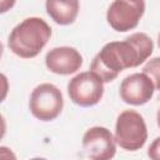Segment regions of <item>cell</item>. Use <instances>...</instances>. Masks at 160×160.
<instances>
[{
    "label": "cell",
    "mask_w": 160,
    "mask_h": 160,
    "mask_svg": "<svg viewBox=\"0 0 160 160\" xmlns=\"http://www.w3.org/2000/svg\"><path fill=\"white\" fill-rule=\"evenodd\" d=\"M70 100L79 106H94L104 95V80L92 70L74 76L68 84Z\"/></svg>",
    "instance_id": "5"
},
{
    "label": "cell",
    "mask_w": 160,
    "mask_h": 160,
    "mask_svg": "<svg viewBox=\"0 0 160 160\" xmlns=\"http://www.w3.org/2000/svg\"><path fill=\"white\" fill-rule=\"evenodd\" d=\"M15 5V0H1V12H6L8 10H10L12 6Z\"/></svg>",
    "instance_id": "13"
},
{
    "label": "cell",
    "mask_w": 160,
    "mask_h": 160,
    "mask_svg": "<svg viewBox=\"0 0 160 160\" xmlns=\"http://www.w3.org/2000/svg\"><path fill=\"white\" fill-rule=\"evenodd\" d=\"M46 68L59 75H70L76 72L82 65L80 52L70 46H60L51 49L45 56Z\"/></svg>",
    "instance_id": "9"
},
{
    "label": "cell",
    "mask_w": 160,
    "mask_h": 160,
    "mask_svg": "<svg viewBox=\"0 0 160 160\" xmlns=\"http://www.w3.org/2000/svg\"><path fill=\"white\" fill-rule=\"evenodd\" d=\"M144 11V0H114L108 9L106 20L114 30L125 32L138 26Z\"/></svg>",
    "instance_id": "6"
},
{
    "label": "cell",
    "mask_w": 160,
    "mask_h": 160,
    "mask_svg": "<svg viewBox=\"0 0 160 160\" xmlns=\"http://www.w3.org/2000/svg\"><path fill=\"white\" fill-rule=\"evenodd\" d=\"M62 94L54 84H40L32 90L30 95V112L41 121H51L56 119L62 111Z\"/></svg>",
    "instance_id": "4"
},
{
    "label": "cell",
    "mask_w": 160,
    "mask_h": 160,
    "mask_svg": "<svg viewBox=\"0 0 160 160\" xmlns=\"http://www.w3.org/2000/svg\"><path fill=\"white\" fill-rule=\"evenodd\" d=\"M48 15L59 25H70L79 14V0H46Z\"/></svg>",
    "instance_id": "10"
},
{
    "label": "cell",
    "mask_w": 160,
    "mask_h": 160,
    "mask_svg": "<svg viewBox=\"0 0 160 160\" xmlns=\"http://www.w3.org/2000/svg\"><path fill=\"white\" fill-rule=\"evenodd\" d=\"M152 40L144 32H135L124 41H112L104 45L92 59L90 70L96 72L104 82H110L122 70L142 64L152 54Z\"/></svg>",
    "instance_id": "1"
},
{
    "label": "cell",
    "mask_w": 160,
    "mask_h": 160,
    "mask_svg": "<svg viewBox=\"0 0 160 160\" xmlns=\"http://www.w3.org/2000/svg\"><path fill=\"white\" fill-rule=\"evenodd\" d=\"M156 120H158V125H159V128H160V108H159L158 114H156Z\"/></svg>",
    "instance_id": "14"
},
{
    "label": "cell",
    "mask_w": 160,
    "mask_h": 160,
    "mask_svg": "<svg viewBox=\"0 0 160 160\" xmlns=\"http://www.w3.org/2000/svg\"><path fill=\"white\" fill-rule=\"evenodd\" d=\"M51 36V28L40 18H28L18 24L9 35L10 50L24 59L40 54Z\"/></svg>",
    "instance_id": "2"
},
{
    "label": "cell",
    "mask_w": 160,
    "mask_h": 160,
    "mask_svg": "<svg viewBox=\"0 0 160 160\" xmlns=\"http://www.w3.org/2000/svg\"><path fill=\"white\" fill-rule=\"evenodd\" d=\"M158 42H159V48H160V34H159V40H158Z\"/></svg>",
    "instance_id": "15"
},
{
    "label": "cell",
    "mask_w": 160,
    "mask_h": 160,
    "mask_svg": "<svg viewBox=\"0 0 160 160\" xmlns=\"http://www.w3.org/2000/svg\"><path fill=\"white\" fill-rule=\"evenodd\" d=\"M115 141L128 151H135L144 146L148 139V129L144 118L135 110L122 111L115 124Z\"/></svg>",
    "instance_id": "3"
},
{
    "label": "cell",
    "mask_w": 160,
    "mask_h": 160,
    "mask_svg": "<svg viewBox=\"0 0 160 160\" xmlns=\"http://www.w3.org/2000/svg\"><path fill=\"white\" fill-rule=\"evenodd\" d=\"M148 156L152 160H160V136L150 144L148 149Z\"/></svg>",
    "instance_id": "12"
},
{
    "label": "cell",
    "mask_w": 160,
    "mask_h": 160,
    "mask_svg": "<svg viewBox=\"0 0 160 160\" xmlns=\"http://www.w3.org/2000/svg\"><path fill=\"white\" fill-rule=\"evenodd\" d=\"M155 86L145 72H135L126 76L120 84V98L130 105H144L154 95Z\"/></svg>",
    "instance_id": "8"
},
{
    "label": "cell",
    "mask_w": 160,
    "mask_h": 160,
    "mask_svg": "<svg viewBox=\"0 0 160 160\" xmlns=\"http://www.w3.org/2000/svg\"><path fill=\"white\" fill-rule=\"evenodd\" d=\"M82 148L91 160H109L116 152V141L109 129L92 126L82 136Z\"/></svg>",
    "instance_id": "7"
},
{
    "label": "cell",
    "mask_w": 160,
    "mask_h": 160,
    "mask_svg": "<svg viewBox=\"0 0 160 160\" xmlns=\"http://www.w3.org/2000/svg\"><path fill=\"white\" fill-rule=\"evenodd\" d=\"M142 72H145L151 79V81L154 82L155 89L160 90V56L150 59L145 64V66L142 69Z\"/></svg>",
    "instance_id": "11"
}]
</instances>
